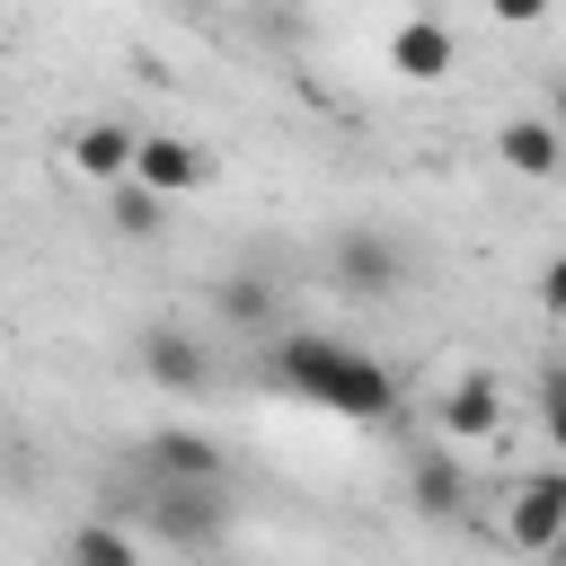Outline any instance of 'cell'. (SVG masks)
I'll return each instance as SVG.
<instances>
[{"label":"cell","mask_w":566,"mask_h":566,"mask_svg":"<svg viewBox=\"0 0 566 566\" xmlns=\"http://www.w3.org/2000/svg\"><path fill=\"white\" fill-rule=\"evenodd\" d=\"M265 371H274V389H292V398H310L327 416H354V424H389L398 416V380L371 354H354V345H336L318 327H283Z\"/></svg>","instance_id":"6da1fadb"},{"label":"cell","mask_w":566,"mask_h":566,"mask_svg":"<svg viewBox=\"0 0 566 566\" xmlns=\"http://www.w3.org/2000/svg\"><path fill=\"white\" fill-rule=\"evenodd\" d=\"M142 531L168 548H212L230 531V495L221 486H150L142 495Z\"/></svg>","instance_id":"7a4b0ae2"},{"label":"cell","mask_w":566,"mask_h":566,"mask_svg":"<svg viewBox=\"0 0 566 566\" xmlns=\"http://www.w3.org/2000/svg\"><path fill=\"white\" fill-rule=\"evenodd\" d=\"M142 478H150V486H221V478H230V460H221V442H212V433L159 424V433L142 442Z\"/></svg>","instance_id":"3957f363"},{"label":"cell","mask_w":566,"mask_h":566,"mask_svg":"<svg viewBox=\"0 0 566 566\" xmlns=\"http://www.w3.org/2000/svg\"><path fill=\"white\" fill-rule=\"evenodd\" d=\"M133 363H142V380H150V389H168V398H195V389H212V354H203L186 327H142Z\"/></svg>","instance_id":"277c9868"},{"label":"cell","mask_w":566,"mask_h":566,"mask_svg":"<svg viewBox=\"0 0 566 566\" xmlns=\"http://www.w3.org/2000/svg\"><path fill=\"white\" fill-rule=\"evenodd\" d=\"M133 186H150L159 203L168 195H195V186H212V150H195L177 133H142L133 142Z\"/></svg>","instance_id":"5b68a950"},{"label":"cell","mask_w":566,"mask_h":566,"mask_svg":"<svg viewBox=\"0 0 566 566\" xmlns=\"http://www.w3.org/2000/svg\"><path fill=\"white\" fill-rule=\"evenodd\" d=\"M557 531H566V478H522V486L504 495V539L531 548V557H548Z\"/></svg>","instance_id":"8992f818"},{"label":"cell","mask_w":566,"mask_h":566,"mask_svg":"<svg viewBox=\"0 0 566 566\" xmlns=\"http://www.w3.org/2000/svg\"><path fill=\"white\" fill-rule=\"evenodd\" d=\"M336 274H345V292H398L407 283V248L389 239V230H345L336 239Z\"/></svg>","instance_id":"52a82bcc"},{"label":"cell","mask_w":566,"mask_h":566,"mask_svg":"<svg viewBox=\"0 0 566 566\" xmlns=\"http://www.w3.org/2000/svg\"><path fill=\"white\" fill-rule=\"evenodd\" d=\"M433 424L460 433V442H486V433L504 424V389H495V371H460V380L433 398Z\"/></svg>","instance_id":"ba28073f"},{"label":"cell","mask_w":566,"mask_h":566,"mask_svg":"<svg viewBox=\"0 0 566 566\" xmlns=\"http://www.w3.org/2000/svg\"><path fill=\"white\" fill-rule=\"evenodd\" d=\"M495 159H504L513 177H557V168H566V133H557L548 115H513V124L495 133Z\"/></svg>","instance_id":"9c48e42d"},{"label":"cell","mask_w":566,"mask_h":566,"mask_svg":"<svg viewBox=\"0 0 566 566\" xmlns=\"http://www.w3.org/2000/svg\"><path fill=\"white\" fill-rule=\"evenodd\" d=\"M133 142H142L133 124H80V133H71V168L97 177V186H124V177H133Z\"/></svg>","instance_id":"30bf717a"},{"label":"cell","mask_w":566,"mask_h":566,"mask_svg":"<svg viewBox=\"0 0 566 566\" xmlns=\"http://www.w3.org/2000/svg\"><path fill=\"white\" fill-rule=\"evenodd\" d=\"M389 62H398L407 80H442V71H451V27H433V18H407V27L389 35Z\"/></svg>","instance_id":"8fae6325"},{"label":"cell","mask_w":566,"mask_h":566,"mask_svg":"<svg viewBox=\"0 0 566 566\" xmlns=\"http://www.w3.org/2000/svg\"><path fill=\"white\" fill-rule=\"evenodd\" d=\"M62 566H142V539H133L124 522H71Z\"/></svg>","instance_id":"7c38bea8"},{"label":"cell","mask_w":566,"mask_h":566,"mask_svg":"<svg viewBox=\"0 0 566 566\" xmlns=\"http://www.w3.org/2000/svg\"><path fill=\"white\" fill-rule=\"evenodd\" d=\"M416 504L451 522V513L469 504V478H460V460H442V451H424V460H416Z\"/></svg>","instance_id":"4fadbf2b"},{"label":"cell","mask_w":566,"mask_h":566,"mask_svg":"<svg viewBox=\"0 0 566 566\" xmlns=\"http://www.w3.org/2000/svg\"><path fill=\"white\" fill-rule=\"evenodd\" d=\"M106 221H115V230H124V239H150V230H159V221H168V203H159V195H150V186H133V177H124V186H115V195H106Z\"/></svg>","instance_id":"5bb4252c"},{"label":"cell","mask_w":566,"mask_h":566,"mask_svg":"<svg viewBox=\"0 0 566 566\" xmlns=\"http://www.w3.org/2000/svg\"><path fill=\"white\" fill-rule=\"evenodd\" d=\"M221 318H230V327H265V318H274L265 283H256V274H230V283H221Z\"/></svg>","instance_id":"9a60e30c"},{"label":"cell","mask_w":566,"mask_h":566,"mask_svg":"<svg viewBox=\"0 0 566 566\" xmlns=\"http://www.w3.org/2000/svg\"><path fill=\"white\" fill-rule=\"evenodd\" d=\"M539 301L566 318V256H548V274H539Z\"/></svg>","instance_id":"2e32d148"},{"label":"cell","mask_w":566,"mask_h":566,"mask_svg":"<svg viewBox=\"0 0 566 566\" xmlns=\"http://www.w3.org/2000/svg\"><path fill=\"white\" fill-rule=\"evenodd\" d=\"M539 424H548V442L566 451V398H557V389H539Z\"/></svg>","instance_id":"e0dca14e"},{"label":"cell","mask_w":566,"mask_h":566,"mask_svg":"<svg viewBox=\"0 0 566 566\" xmlns=\"http://www.w3.org/2000/svg\"><path fill=\"white\" fill-rule=\"evenodd\" d=\"M548 124H557V133H566V80H557V97H548Z\"/></svg>","instance_id":"ac0fdd59"},{"label":"cell","mask_w":566,"mask_h":566,"mask_svg":"<svg viewBox=\"0 0 566 566\" xmlns=\"http://www.w3.org/2000/svg\"><path fill=\"white\" fill-rule=\"evenodd\" d=\"M548 389H557V398H566V363H557V371H548Z\"/></svg>","instance_id":"d6986e66"},{"label":"cell","mask_w":566,"mask_h":566,"mask_svg":"<svg viewBox=\"0 0 566 566\" xmlns=\"http://www.w3.org/2000/svg\"><path fill=\"white\" fill-rule=\"evenodd\" d=\"M548 566H566V531H557V548H548Z\"/></svg>","instance_id":"ffe728a7"}]
</instances>
